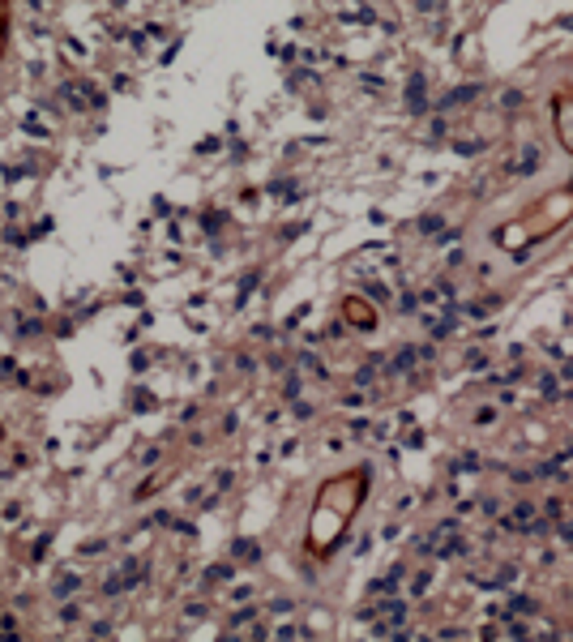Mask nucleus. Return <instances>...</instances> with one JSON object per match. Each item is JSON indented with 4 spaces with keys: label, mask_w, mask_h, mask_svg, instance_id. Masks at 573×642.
I'll use <instances>...</instances> for the list:
<instances>
[]
</instances>
